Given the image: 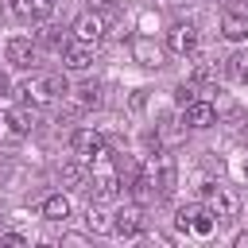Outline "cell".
<instances>
[{
  "instance_id": "obj_2",
  "label": "cell",
  "mask_w": 248,
  "mask_h": 248,
  "mask_svg": "<svg viewBox=\"0 0 248 248\" xmlns=\"http://www.w3.org/2000/svg\"><path fill=\"white\" fill-rule=\"evenodd\" d=\"M66 93H70V81L62 74H39V78H27L23 85H16V97L31 101V105H50V101H58Z\"/></svg>"
},
{
  "instance_id": "obj_4",
  "label": "cell",
  "mask_w": 248,
  "mask_h": 248,
  "mask_svg": "<svg viewBox=\"0 0 248 248\" xmlns=\"http://www.w3.org/2000/svg\"><path fill=\"white\" fill-rule=\"evenodd\" d=\"M205 205L217 213V221H229L240 213V194L221 186V182H205Z\"/></svg>"
},
{
  "instance_id": "obj_23",
  "label": "cell",
  "mask_w": 248,
  "mask_h": 248,
  "mask_svg": "<svg viewBox=\"0 0 248 248\" xmlns=\"http://www.w3.org/2000/svg\"><path fill=\"white\" fill-rule=\"evenodd\" d=\"M198 93H194V85H178V93H174V101L178 105H186V101H194Z\"/></svg>"
},
{
  "instance_id": "obj_14",
  "label": "cell",
  "mask_w": 248,
  "mask_h": 248,
  "mask_svg": "<svg viewBox=\"0 0 248 248\" xmlns=\"http://www.w3.org/2000/svg\"><path fill=\"white\" fill-rule=\"evenodd\" d=\"M89 62H93V43H81V39L62 43V66L66 70H89Z\"/></svg>"
},
{
  "instance_id": "obj_13",
  "label": "cell",
  "mask_w": 248,
  "mask_h": 248,
  "mask_svg": "<svg viewBox=\"0 0 248 248\" xmlns=\"http://www.w3.org/2000/svg\"><path fill=\"white\" fill-rule=\"evenodd\" d=\"M50 12H54V0H12V16L23 23H43L50 19Z\"/></svg>"
},
{
  "instance_id": "obj_7",
  "label": "cell",
  "mask_w": 248,
  "mask_h": 248,
  "mask_svg": "<svg viewBox=\"0 0 248 248\" xmlns=\"http://www.w3.org/2000/svg\"><path fill=\"white\" fill-rule=\"evenodd\" d=\"M4 54H8V62H12L16 70H31V66L39 62V46H35L31 39H19V35L4 43Z\"/></svg>"
},
{
  "instance_id": "obj_25",
  "label": "cell",
  "mask_w": 248,
  "mask_h": 248,
  "mask_svg": "<svg viewBox=\"0 0 248 248\" xmlns=\"http://www.w3.org/2000/svg\"><path fill=\"white\" fill-rule=\"evenodd\" d=\"M8 89H12V81H8V74H4V70H0V97H4V93H8Z\"/></svg>"
},
{
  "instance_id": "obj_24",
  "label": "cell",
  "mask_w": 248,
  "mask_h": 248,
  "mask_svg": "<svg viewBox=\"0 0 248 248\" xmlns=\"http://www.w3.org/2000/svg\"><path fill=\"white\" fill-rule=\"evenodd\" d=\"M8 178H12V163H8V159H4V155H0V186H4V182H8Z\"/></svg>"
},
{
  "instance_id": "obj_28",
  "label": "cell",
  "mask_w": 248,
  "mask_h": 248,
  "mask_svg": "<svg viewBox=\"0 0 248 248\" xmlns=\"http://www.w3.org/2000/svg\"><path fill=\"white\" fill-rule=\"evenodd\" d=\"M244 174H248V167H244Z\"/></svg>"
},
{
  "instance_id": "obj_27",
  "label": "cell",
  "mask_w": 248,
  "mask_h": 248,
  "mask_svg": "<svg viewBox=\"0 0 248 248\" xmlns=\"http://www.w3.org/2000/svg\"><path fill=\"white\" fill-rule=\"evenodd\" d=\"M244 140H248V132H244Z\"/></svg>"
},
{
  "instance_id": "obj_22",
  "label": "cell",
  "mask_w": 248,
  "mask_h": 248,
  "mask_svg": "<svg viewBox=\"0 0 248 248\" xmlns=\"http://www.w3.org/2000/svg\"><path fill=\"white\" fill-rule=\"evenodd\" d=\"M0 244H8V248H23L27 240H23L19 232H0Z\"/></svg>"
},
{
  "instance_id": "obj_19",
  "label": "cell",
  "mask_w": 248,
  "mask_h": 248,
  "mask_svg": "<svg viewBox=\"0 0 248 248\" xmlns=\"http://www.w3.org/2000/svg\"><path fill=\"white\" fill-rule=\"evenodd\" d=\"M132 50H136V58H140L143 66H163V50H159L151 39H136Z\"/></svg>"
},
{
  "instance_id": "obj_26",
  "label": "cell",
  "mask_w": 248,
  "mask_h": 248,
  "mask_svg": "<svg viewBox=\"0 0 248 248\" xmlns=\"http://www.w3.org/2000/svg\"><path fill=\"white\" fill-rule=\"evenodd\" d=\"M236 248H248V232H240V236H236Z\"/></svg>"
},
{
  "instance_id": "obj_11",
  "label": "cell",
  "mask_w": 248,
  "mask_h": 248,
  "mask_svg": "<svg viewBox=\"0 0 248 248\" xmlns=\"http://www.w3.org/2000/svg\"><path fill=\"white\" fill-rule=\"evenodd\" d=\"M70 147H74V155H78V159H93V155L105 147V136H101L97 128H74Z\"/></svg>"
},
{
  "instance_id": "obj_17",
  "label": "cell",
  "mask_w": 248,
  "mask_h": 248,
  "mask_svg": "<svg viewBox=\"0 0 248 248\" xmlns=\"http://www.w3.org/2000/svg\"><path fill=\"white\" fill-rule=\"evenodd\" d=\"M43 217L46 221H66L70 217V198L58 190V194H50V198H43Z\"/></svg>"
},
{
  "instance_id": "obj_1",
  "label": "cell",
  "mask_w": 248,
  "mask_h": 248,
  "mask_svg": "<svg viewBox=\"0 0 248 248\" xmlns=\"http://www.w3.org/2000/svg\"><path fill=\"white\" fill-rule=\"evenodd\" d=\"M89 186H93V198L97 202H112L120 194V170H116V159L108 147H101L93 159H89Z\"/></svg>"
},
{
  "instance_id": "obj_12",
  "label": "cell",
  "mask_w": 248,
  "mask_h": 248,
  "mask_svg": "<svg viewBox=\"0 0 248 248\" xmlns=\"http://www.w3.org/2000/svg\"><path fill=\"white\" fill-rule=\"evenodd\" d=\"M221 35L229 43H244L248 39V8H225L221 16Z\"/></svg>"
},
{
  "instance_id": "obj_9",
  "label": "cell",
  "mask_w": 248,
  "mask_h": 248,
  "mask_svg": "<svg viewBox=\"0 0 248 248\" xmlns=\"http://www.w3.org/2000/svg\"><path fill=\"white\" fill-rule=\"evenodd\" d=\"M112 232H116V236H140V232H143V205H140V202L124 205V209L112 217Z\"/></svg>"
},
{
  "instance_id": "obj_8",
  "label": "cell",
  "mask_w": 248,
  "mask_h": 248,
  "mask_svg": "<svg viewBox=\"0 0 248 248\" xmlns=\"http://www.w3.org/2000/svg\"><path fill=\"white\" fill-rule=\"evenodd\" d=\"M213 120H217V108H213L205 97H194V101L182 105V124H186V128H209Z\"/></svg>"
},
{
  "instance_id": "obj_21",
  "label": "cell",
  "mask_w": 248,
  "mask_h": 248,
  "mask_svg": "<svg viewBox=\"0 0 248 248\" xmlns=\"http://www.w3.org/2000/svg\"><path fill=\"white\" fill-rule=\"evenodd\" d=\"M229 78L232 81H248V50H236L229 58Z\"/></svg>"
},
{
  "instance_id": "obj_15",
  "label": "cell",
  "mask_w": 248,
  "mask_h": 248,
  "mask_svg": "<svg viewBox=\"0 0 248 248\" xmlns=\"http://www.w3.org/2000/svg\"><path fill=\"white\" fill-rule=\"evenodd\" d=\"M143 167L151 170V178H155V186H159V198L174 190V163H170V155H155V159L143 163Z\"/></svg>"
},
{
  "instance_id": "obj_10",
  "label": "cell",
  "mask_w": 248,
  "mask_h": 248,
  "mask_svg": "<svg viewBox=\"0 0 248 248\" xmlns=\"http://www.w3.org/2000/svg\"><path fill=\"white\" fill-rule=\"evenodd\" d=\"M167 50L174 54H194L198 50V27L194 23H174L167 31Z\"/></svg>"
},
{
  "instance_id": "obj_18",
  "label": "cell",
  "mask_w": 248,
  "mask_h": 248,
  "mask_svg": "<svg viewBox=\"0 0 248 248\" xmlns=\"http://www.w3.org/2000/svg\"><path fill=\"white\" fill-rule=\"evenodd\" d=\"M58 178H62V186H70V190H81V186H89V170H85L81 163H66V167L58 170Z\"/></svg>"
},
{
  "instance_id": "obj_20",
  "label": "cell",
  "mask_w": 248,
  "mask_h": 248,
  "mask_svg": "<svg viewBox=\"0 0 248 248\" xmlns=\"http://www.w3.org/2000/svg\"><path fill=\"white\" fill-rule=\"evenodd\" d=\"M85 229H89V232H112V217H108L105 209H97V205H89V217H85Z\"/></svg>"
},
{
  "instance_id": "obj_3",
  "label": "cell",
  "mask_w": 248,
  "mask_h": 248,
  "mask_svg": "<svg viewBox=\"0 0 248 248\" xmlns=\"http://www.w3.org/2000/svg\"><path fill=\"white\" fill-rule=\"evenodd\" d=\"M174 225H178V232H194V236H209L213 229H217V213L205 205V202H190V205H182L178 209V217H174Z\"/></svg>"
},
{
  "instance_id": "obj_16",
  "label": "cell",
  "mask_w": 248,
  "mask_h": 248,
  "mask_svg": "<svg viewBox=\"0 0 248 248\" xmlns=\"http://www.w3.org/2000/svg\"><path fill=\"white\" fill-rule=\"evenodd\" d=\"M132 198H136L140 205H147V202L159 198V186H155V178H151L147 167H140V174H136V182H132Z\"/></svg>"
},
{
  "instance_id": "obj_6",
  "label": "cell",
  "mask_w": 248,
  "mask_h": 248,
  "mask_svg": "<svg viewBox=\"0 0 248 248\" xmlns=\"http://www.w3.org/2000/svg\"><path fill=\"white\" fill-rule=\"evenodd\" d=\"M74 39H81V43H101L105 39V16L97 12V8H89V12H81L78 19H74Z\"/></svg>"
},
{
  "instance_id": "obj_5",
  "label": "cell",
  "mask_w": 248,
  "mask_h": 248,
  "mask_svg": "<svg viewBox=\"0 0 248 248\" xmlns=\"http://www.w3.org/2000/svg\"><path fill=\"white\" fill-rule=\"evenodd\" d=\"M27 132H31V116L23 108L0 105V143H19V140H27Z\"/></svg>"
}]
</instances>
